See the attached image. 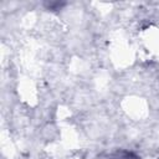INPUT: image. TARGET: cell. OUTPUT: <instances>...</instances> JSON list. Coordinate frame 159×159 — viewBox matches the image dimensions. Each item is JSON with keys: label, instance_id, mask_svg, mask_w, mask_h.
<instances>
[{"label": "cell", "instance_id": "cell-1", "mask_svg": "<svg viewBox=\"0 0 159 159\" xmlns=\"http://www.w3.org/2000/svg\"><path fill=\"white\" fill-rule=\"evenodd\" d=\"M112 159H139L134 153L132 152H127V150H120V152H117Z\"/></svg>", "mask_w": 159, "mask_h": 159}, {"label": "cell", "instance_id": "cell-2", "mask_svg": "<svg viewBox=\"0 0 159 159\" xmlns=\"http://www.w3.org/2000/svg\"><path fill=\"white\" fill-rule=\"evenodd\" d=\"M66 2H62V1H50V2H45V6L48 9V10H60L62 9V6H65Z\"/></svg>", "mask_w": 159, "mask_h": 159}]
</instances>
